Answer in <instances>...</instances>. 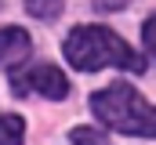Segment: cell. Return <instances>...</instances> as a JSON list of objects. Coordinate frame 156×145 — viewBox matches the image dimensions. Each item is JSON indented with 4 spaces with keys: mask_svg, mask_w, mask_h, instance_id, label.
Segmentation results:
<instances>
[{
    "mask_svg": "<svg viewBox=\"0 0 156 145\" xmlns=\"http://www.w3.org/2000/svg\"><path fill=\"white\" fill-rule=\"evenodd\" d=\"M66 58L69 65L80 72H94L105 69V65H116V69H131L142 72L145 69V58L138 51H131V44L116 36L105 26H80L66 36Z\"/></svg>",
    "mask_w": 156,
    "mask_h": 145,
    "instance_id": "1",
    "label": "cell"
},
{
    "mask_svg": "<svg viewBox=\"0 0 156 145\" xmlns=\"http://www.w3.org/2000/svg\"><path fill=\"white\" fill-rule=\"evenodd\" d=\"M91 112L120 134L156 138V105H149L131 83H113V87L91 94Z\"/></svg>",
    "mask_w": 156,
    "mask_h": 145,
    "instance_id": "2",
    "label": "cell"
},
{
    "mask_svg": "<svg viewBox=\"0 0 156 145\" xmlns=\"http://www.w3.org/2000/svg\"><path fill=\"white\" fill-rule=\"evenodd\" d=\"M11 91L15 94H44V98H55L58 102V98L69 94V80L55 65H37V69H29V72H18L15 83H11Z\"/></svg>",
    "mask_w": 156,
    "mask_h": 145,
    "instance_id": "3",
    "label": "cell"
},
{
    "mask_svg": "<svg viewBox=\"0 0 156 145\" xmlns=\"http://www.w3.org/2000/svg\"><path fill=\"white\" fill-rule=\"evenodd\" d=\"M33 51V40L26 29H0V69H15L18 62H26Z\"/></svg>",
    "mask_w": 156,
    "mask_h": 145,
    "instance_id": "4",
    "label": "cell"
},
{
    "mask_svg": "<svg viewBox=\"0 0 156 145\" xmlns=\"http://www.w3.org/2000/svg\"><path fill=\"white\" fill-rule=\"evenodd\" d=\"M26 138V120L15 112H0V145H22Z\"/></svg>",
    "mask_w": 156,
    "mask_h": 145,
    "instance_id": "5",
    "label": "cell"
},
{
    "mask_svg": "<svg viewBox=\"0 0 156 145\" xmlns=\"http://www.w3.org/2000/svg\"><path fill=\"white\" fill-rule=\"evenodd\" d=\"M66 7V0H26V11L33 18H58Z\"/></svg>",
    "mask_w": 156,
    "mask_h": 145,
    "instance_id": "6",
    "label": "cell"
},
{
    "mask_svg": "<svg viewBox=\"0 0 156 145\" xmlns=\"http://www.w3.org/2000/svg\"><path fill=\"white\" fill-rule=\"evenodd\" d=\"M69 145H109V138L98 134V131H91V127H76L69 134Z\"/></svg>",
    "mask_w": 156,
    "mask_h": 145,
    "instance_id": "7",
    "label": "cell"
},
{
    "mask_svg": "<svg viewBox=\"0 0 156 145\" xmlns=\"http://www.w3.org/2000/svg\"><path fill=\"white\" fill-rule=\"evenodd\" d=\"M142 40H145V51H149V58L156 62V15L145 22V29H142Z\"/></svg>",
    "mask_w": 156,
    "mask_h": 145,
    "instance_id": "8",
    "label": "cell"
}]
</instances>
